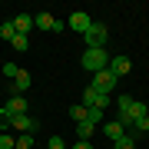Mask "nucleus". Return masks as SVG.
I'll return each mask as SVG.
<instances>
[{
  "label": "nucleus",
  "mask_w": 149,
  "mask_h": 149,
  "mask_svg": "<svg viewBox=\"0 0 149 149\" xmlns=\"http://www.w3.org/2000/svg\"><path fill=\"white\" fill-rule=\"evenodd\" d=\"M83 40H86V50H106V40H109L106 23H96L93 20V27L83 33Z\"/></svg>",
  "instance_id": "f257e3e1"
},
{
  "label": "nucleus",
  "mask_w": 149,
  "mask_h": 149,
  "mask_svg": "<svg viewBox=\"0 0 149 149\" xmlns=\"http://www.w3.org/2000/svg\"><path fill=\"white\" fill-rule=\"evenodd\" d=\"M80 63H83V70H90V73H100V70L109 66V56H106V50H86Z\"/></svg>",
  "instance_id": "f03ea898"
},
{
  "label": "nucleus",
  "mask_w": 149,
  "mask_h": 149,
  "mask_svg": "<svg viewBox=\"0 0 149 149\" xmlns=\"http://www.w3.org/2000/svg\"><path fill=\"white\" fill-rule=\"evenodd\" d=\"M116 83H119V80L113 76V70L106 66V70H100V73H93V83H90V86L100 90V93H109V90H116Z\"/></svg>",
  "instance_id": "7ed1b4c3"
},
{
  "label": "nucleus",
  "mask_w": 149,
  "mask_h": 149,
  "mask_svg": "<svg viewBox=\"0 0 149 149\" xmlns=\"http://www.w3.org/2000/svg\"><path fill=\"white\" fill-rule=\"evenodd\" d=\"M33 27H37V30H53V33H60L66 23H63V20H56L53 13H47V10H43V13L33 17Z\"/></svg>",
  "instance_id": "20e7f679"
},
{
  "label": "nucleus",
  "mask_w": 149,
  "mask_h": 149,
  "mask_svg": "<svg viewBox=\"0 0 149 149\" xmlns=\"http://www.w3.org/2000/svg\"><path fill=\"white\" fill-rule=\"evenodd\" d=\"M10 126L17 129V133H37L40 123L33 119V116H27V113H20V116H10Z\"/></svg>",
  "instance_id": "39448f33"
},
{
  "label": "nucleus",
  "mask_w": 149,
  "mask_h": 149,
  "mask_svg": "<svg viewBox=\"0 0 149 149\" xmlns=\"http://www.w3.org/2000/svg\"><path fill=\"white\" fill-rule=\"evenodd\" d=\"M66 23H70V27H73L76 33H80V37H83V33H86V30L93 27V20H90V17H86L83 10H76V13H70V20H66Z\"/></svg>",
  "instance_id": "423d86ee"
},
{
  "label": "nucleus",
  "mask_w": 149,
  "mask_h": 149,
  "mask_svg": "<svg viewBox=\"0 0 149 149\" xmlns=\"http://www.w3.org/2000/svg\"><path fill=\"white\" fill-rule=\"evenodd\" d=\"M109 70H113V76L119 80V76H126L129 70H133V63H129V56H113L109 60Z\"/></svg>",
  "instance_id": "0eeeda50"
},
{
  "label": "nucleus",
  "mask_w": 149,
  "mask_h": 149,
  "mask_svg": "<svg viewBox=\"0 0 149 149\" xmlns=\"http://www.w3.org/2000/svg\"><path fill=\"white\" fill-rule=\"evenodd\" d=\"M23 90H30V73H27V70H17V76H13V86H10V93L23 96Z\"/></svg>",
  "instance_id": "6e6552de"
},
{
  "label": "nucleus",
  "mask_w": 149,
  "mask_h": 149,
  "mask_svg": "<svg viewBox=\"0 0 149 149\" xmlns=\"http://www.w3.org/2000/svg\"><path fill=\"white\" fill-rule=\"evenodd\" d=\"M3 106H7L10 116H20V113H27V100H23V96H17V93H10V100H7Z\"/></svg>",
  "instance_id": "1a4fd4ad"
},
{
  "label": "nucleus",
  "mask_w": 149,
  "mask_h": 149,
  "mask_svg": "<svg viewBox=\"0 0 149 149\" xmlns=\"http://www.w3.org/2000/svg\"><path fill=\"white\" fill-rule=\"evenodd\" d=\"M103 136L116 143V139H123V136H126V129H123V126H119L116 119H106V123H103Z\"/></svg>",
  "instance_id": "9d476101"
},
{
  "label": "nucleus",
  "mask_w": 149,
  "mask_h": 149,
  "mask_svg": "<svg viewBox=\"0 0 149 149\" xmlns=\"http://www.w3.org/2000/svg\"><path fill=\"white\" fill-rule=\"evenodd\" d=\"M10 23H13V30L20 33V37H27V33L33 30V17H27V13H20V17H13Z\"/></svg>",
  "instance_id": "9b49d317"
},
{
  "label": "nucleus",
  "mask_w": 149,
  "mask_h": 149,
  "mask_svg": "<svg viewBox=\"0 0 149 149\" xmlns=\"http://www.w3.org/2000/svg\"><path fill=\"white\" fill-rule=\"evenodd\" d=\"M93 133H96V126H93L90 119L76 123V136H80V139H86V143H90V139H93Z\"/></svg>",
  "instance_id": "f8f14e48"
},
{
  "label": "nucleus",
  "mask_w": 149,
  "mask_h": 149,
  "mask_svg": "<svg viewBox=\"0 0 149 149\" xmlns=\"http://www.w3.org/2000/svg\"><path fill=\"white\" fill-rule=\"evenodd\" d=\"M129 119H143V116H149V109H146V103H139V100H133V106H129V113H126Z\"/></svg>",
  "instance_id": "ddd939ff"
},
{
  "label": "nucleus",
  "mask_w": 149,
  "mask_h": 149,
  "mask_svg": "<svg viewBox=\"0 0 149 149\" xmlns=\"http://www.w3.org/2000/svg\"><path fill=\"white\" fill-rule=\"evenodd\" d=\"M70 116H73V123H83L86 116H90V109H86L83 103H76V106H70Z\"/></svg>",
  "instance_id": "4468645a"
},
{
  "label": "nucleus",
  "mask_w": 149,
  "mask_h": 149,
  "mask_svg": "<svg viewBox=\"0 0 149 149\" xmlns=\"http://www.w3.org/2000/svg\"><path fill=\"white\" fill-rule=\"evenodd\" d=\"M96 96H100V90H93V86H86V90H83V106H86V109L96 106Z\"/></svg>",
  "instance_id": "2eb2a0df"
},
{
  "label": "nucleus",
  "mask_w": 149,
  "mask_h": 149,
  "mask_svg": "<svg viewBox=\"0 0 149 149\" xmlns=\"http://www.w3.org/2000/svg\"><path fill=\"white\" fill-rule=\"evenodd\" d=\"M86 119H90L93 126H100V123H106V109H100V106H93V109H90V116H86Z\"/></svg>",
  "instance_id": "dca6fc26"
},
{
  "label": "nucleus",
  "mask_w": 149,
  "mask_h": 149,
  "mask_svg": "<svg viewBox=\"0 0 149 149\" xmlns=\"http://www.w3.org/2000/svg\"><path fill=\"white\" fill-rule=\"evenodd\" d=\"M13 149H33V133H20L17 136V146Z\"/></svg>",
  "instance_id": "f3484780"
},
{
  "label": "nucleus",
  "mask_w": 149,
  "mask_h": 149,
  "mask_svg": "<svg viewBox=\"0 0 149 149\" xmlns=\"http://www.w3.org/2000/svg\"><path fill=\"white\" fill-rule=\"evenodd\" d=\"M10 47L17 50V53H27V47H30V40H27V37H20V33H17V37L10 40Z\"/></svg>",
  "instance_id": "a211bd4d"
},
{
  "label": "nucleus",
  "mask_w": 149,
  "mask_h": 149,
  "mask_svg": "<svg viewBox=\"0 0 149 149\" xmlns=\"http://www.w3.org/2000/svg\"><path fill=\"white\" fill-rule=\"evenodd\" d=\"M17 37V30H13V23L7 20V23H0V40H13Z\"/></svg>",
  "instance_id": "6ab92c4d"
},
{
  "label": "nucleus",
  "mask_w": 149,
  "mask_h": 149,
  "mask_svg": "<svg viewBox=\"0 0 149 149\" xmlns=\"http://www.w3.org/2000/svg\"><path fill=\"white\" fill-rule=\"evenodd\" d=\"M129 106H133V96H126V93H123L119 100H116V109H119V116H123V113H129Z\"/></svg>",
  "instance_id": "aec40b11"
},
{
  "label": "nucleus",
  "mask_w": 149,
  "mask_h": 149,
  "mask_svg": "<svg viewBox=\"0 0 149 149\" xmlns=\"http://www.w3.org/2000/svg\"><path fill=\"white\" fill-rule=\"evenodd\" d=\"M116 149H136V139H133V136L126 133L123 139H116Z\"/></svg>",
  "instance_id": "412c9836"
},
{
  "label": "nucleus",
  "mask_w": 149,
  "mask_h": 149,
  "mask_svg": "<svg viewBox=\"0 0 149 149\" xmlns=\"http://www.w3.org/2000/svg\"><path fill=\"white\" fill-rule=\"evenodd\" d=\"M13 146H17V139L10 133H0V149H13Z\"/></svg>",
  "instance_id": "4be33fe9"
},
{
  "label": "nucleus",
  "mask_w": 149,
  "mask_h": 149,
  "mask_svg": "<svg viewBox=\"0 0 149 149\" xmlns=\"http://www.w3.org/2000/svg\"><path fill=\"white\" fill-rule=\"evenodd\" d=\"M10 126V113H7V106H0V133Z\"/></svg>",
  "instance_id": "5701e85b"
},
{
  "label": "nucleus",
  "mask_w": 149,
  "mask_h": 149,
  "mask_svg": "<svg viewBox=\"0 0 149 149\" xmlns=\"http://www.w3.org/2000/svg\"><path fill=\"white\" fill-rule=\"evenodd\" d=\"M47 149H66V143L60 136H50V143H47Z\"/></svg>",
  "instance_id": "b1692460"
},
{
  "label": "nucleus",
  "mask_w": 149,
  "mask_h": 149,
  "mask_svg": "<svg viewBox=\"0 0 149 149\" xmlns=\"http://www.w3.org/2000/svg\"><path fill=\"white\" fill-rule=\"evenodd\" d=\"M17 70H20V66H17V63H3V73L10 76V80H13V76H17Z\"/></svg>",
  "instance_id": "393cba45"
},
{
  "label": "nucleus",
  "mask_w": 149,
  "mask_h": 149,
  "mask_svg": "<svg viewBox=\"0 0 149 149\" xmlns=\"http://www.w3.org/2000/svg\"><path fill=\"white\" fill-rule=\"evenodd\" d=\"M73 149H93V146L86 143V139H80V143H73Z\"/></svg>",
  "instance_id": "a878e982"
}]
</instances>
